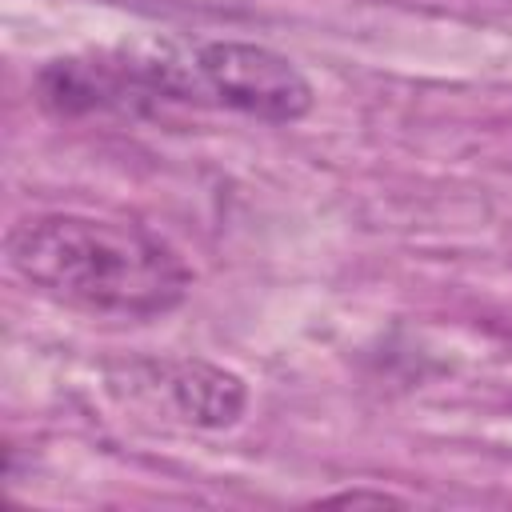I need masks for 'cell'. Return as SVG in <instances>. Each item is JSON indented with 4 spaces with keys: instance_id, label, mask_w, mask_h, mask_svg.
<instances>
[{
    "instance_id": "obj_1",
    "label": "cell",
    "mask_w": 512,
    "mask_h": 512,
    "mask_svg": "<svg viewBox=\"0 0 512 512\" xmlns=\"http://www.w3.org/2000/svg\"><path fill=\"white\" fill-rule=\"evenodd\" d=\"M4 252L12 272L32 288L100 316H164L192 288L184 256L156 232L124 220L76 212L28 216L8 228Z\"/></svg>"
},
{
    "instance_id": "obj_2",
    "label": "cell",
    "mask_w": 512,
    "mask_h": 512,
    "mask_svg": "<svg viewBox=\"0 0 512 512\" xmlns=\"http://www.w3.org/2000/svg\"><path fill=\"white\" fill-rule=\"evenodd\" d=\"M192 72L208 96L220 104L268 120L292 124L312 112V84L308 76L280 52L248 40H208L196 48Z\"/></svg>"
},
{
    "instance_id": "obj_3",
    "label": "cell",
    "mask_w": 512,
    "mask_h": 512,
    "mask_svg": "<svg viewBox=\"0 0 512 512\" xmlns=\"http://www.w3.org/2000/svg\"><path fill=\"white\" fill-rule=\"evenodd\" d=\"M156 388H164L172 412L196 428H228L248 404V388L236 372L208 360H160L152 364Z\"/></svg>"
},
{
    "instance_id": "obj_4",
    "label": "cell",
    "mask_w": 512,
    "mask_h": 512,
    "mask_svg": "<svg viewBox=\"0 0 512 512\" xmlns=\"http://www.w3.org/2000/svg\"><path fill=\"white\" fill-rule=\"evenodd\" d=\"M324 504H400V500L388 496V492H360V488H352V492L324 496Z\"/></svg>"
}]
</instances>
